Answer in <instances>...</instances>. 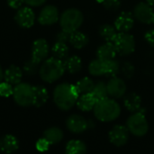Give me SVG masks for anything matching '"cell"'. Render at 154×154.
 Returning a JSON list of instances; mask_svg holds the SVG:
<instances>
[{
  "label": "cell",
  "instance_id": "1",
  "mask_svg": "<svg viewBox=\"0 0 154 154\" xmlns=\"http://www.w3.org/2000/svg\"><path fill=\"white\" fill-rule=\"evenodd\" d=\"M79 97L75 85L69 83L58 85L53 91V101L57 107L63 111L70 110L77 104Z\"/></svg>",
  "mask_w": 154,
  "mask_h": 154
},
{
  "label": "cell",
  "instance_id": "2",
  "mask_svg": "<svg viewBox=\"0 0 154 154\" xmlns=\"http://www.w3.org/2000/svg\"><path fill=\"white\" fill-rule=\"evenodd\" d=\"M93 111L96 118L104 123L115 121L121 115L119 104L115 99L108 97L97 101Z\"/></svg>",
  "mask_w": 154,
  "mask_h": 154
},
{
  "label": "cell",
  "instance_id": "3",
  "mask_svg": "<svg viewBox=\"0 0 154 154\" xmlns=\"http://www.w3.org/2000/svg\"><path fill=\"white\" fill-rule=\"evenodd\" d=\"M65 72V67L62 60L56 58H50L43 61L39 69L41 79L47 83H53L60 79Z\"/></svg>",
  "mask_w": 154,
  "mask_h": 154
},
{
  "label": "cell",
  "instance_id": "4",
  "mask_svg": "<svg viewBox=\"0 0 154 154\" xmlns=\"http://www.w3.org/2000/svg\"><path fill=\"white\" fill-rule=\"evenodd\" d=\"M84 21L83 14L77 8L65 10L60 17V24L63 31L69 33L78 31Z\"/></svg>",
  "mask_w": 154,
  "mask_h": 154
},
{
  "label": "cell",
  "instance_id": "5",
  "mask_svg": "<svg viewBox=\"0 0 154 154\" xmlns=\"http://www.w3.org/2000/svg\"><path fill=\"white\" fill-rule=\"evenodd\" d=\"M126 127L130 134L137 137L144 136L149 130V125L145 117L144 110L141 109L138 112L133 113L127 119Z\"/></svg>",
  "mask_w": 154,
  "mask_h": 154
},
{
  "label": "cell",
  "instance_id": "6",
  "mask_svg": "<svg viewBox=\"0 0 154 154\" xmlns=\"http://www.w3.org/2000/svg\"><path fill=\"white\" fill-rule=\"evenodd\" d=\"M13 97L18 106H31L33 102V87L28 83H19L14 88Z\"/></svg>",
  "mask_w": 154,
  "mask_h": 154
},
{
  "label": "cell",
  "instance_id": "7",
  "mask_svg": "<svg viewBox=\"0 0 154 154\" xmlns=\"http://www.w3.org/2000/svg\"><path fill=\"white\" fill-rule=\"evenodd\" d=\"M117 54L122 56H128L132 54L136 47L134 37L128 32H118L113 42Z\"/></svg>",
  "mask_w": 154,
  "mask_h": 154
},
{
  "label": "cell",
  "instance_id": "8",
  "mask_svg": "<svg viewBox=\"0 0 154 154\" xmlns=\"http://www.w3.org/2000/svg\"><path fill=\"white\" fill-rule=\"evenodd\" d=\"M134 16L136 20L145 24L154 23V11L146 2H141L137 4L134 9Z\"/></svg>",
  "mask_w": 154,
  "mask_h": 154
},
{
  "label": "cell",
  "instance_id": "9",
  "mask_svg": "<svg viewBox=\"0 0 154 154\" xmlns=\"http://www.w3.org/2000/svg\"><path fill=\"white\" fill-rule=\"evenodd\" d=\"M129 134L130 133L126 126L122 125H115L108 134L109 141L116 147L124 146L128 142Z\"/></svg>",
  "mask_w": 154,
  "mask_h": 154
},
{
  "label": "cell",
  "instance_id": "10",
  "mask_svg": "<svg viewBox=\"0 0 154 154\" xmlns=\"http://www.w3.org/2000/svg\"><path fill=\"white\" fill-rule=\"evenodd\" d=\"M108 96L114 99L121 98L125 97L126 92V84L124 79L116 77L110 78L108 82L106 83Z\"/></svg>",
  "mask_w": 154,
  "mask_h": 154
},
{
  "label": "cell",
  "instance_id": "11",
  "mask_svg": "<svg viewBox=\"0 0 154 154\" xmlns=\"http://www.w3.org/2000/svg\"><path fill=\"white\" fill-rule=\"evenodd\" d=\"M66 126L72 134H79L84 133L89 127V123L79 115H71L66 120Z\"/></svg>",
  "mask_w": 154,
  "mask_h": 154
},
{
  "label": "cell",
  "instance_id": "12",
  "mask_svg": "<svg viewBox=\"0 0 154 154\" xmlns=\"http://www.w3.org/2000/svg\"><path fill=\"white\" fill-rule=\"evenodd\" d=\"M60 14L57 7L54 5H46L41 10L38 22L42 25H51L58 22Z\"/></svg>",
  "mask_w": 154,
  "mask_h": 154
},
{
  "label": "cell",
  "instance_id": "13",
  "mask_svg": "<svg viewBox=\"0 0 154 154\" xmlns=\"http://www.w3.org/2000/svg\"><path fill=\"white\" fill-rule=\"evenodd\" d=\"M49 54V45L44 39H38L34 41L32 48V60L37 63L45 60Z\"/></svg>",
  "mask_w": 154,
  "mask_h": 154
},
{
  "label": "cell",
  "instance_id": "14",
  "mask_svg": "<svg viewBox=\"0 0 154 154\" xmlns=\"http://www.w3.org/2000/svg\"><path fill=\"white\" fill-rule=\"evenodd\" d=\"M134 24V16L130 12H122L115 21V27L118 32H128Z\"/></svg>",
  "mask_w": 154,
  "mask_h": 154
},
{
  "label": "cell",
  "instance_id": "15",
  "mask_svg": "<svg viewBox=\"0 0 154 154\" xmlns=\"http://www.w3.org/2000/svg\"><path fill=\"white\" fill-rule=\"evenodd\" d=\"M34 20H35L34 13L30 7L20 8L15 14L16 23L23 28L32 27L34 23Z\"/></svg>",
  "mask_w": 154,
  "mask_h": 154
},
{
  "label": "cell",
  "instance_id": "16",
  "mask_svg": "<svg viewBox=\"0 0 154 154\" xmlns=\"http://www.w3.org/2000/svg\"><path fill=\"white\" fill-rule=\"evenodd\" d=\"M19 147V143L16 137L12 134H5L0 138V151L5 154L14 152Z\"/></svg>",
  "mask_w": 154,
  "mask_h": 154
},
{
  "label": "cell",
  "instance_id": "17",
  "mask_svg": "<svg viewBox=\"0 0 154 154\" xmlns=\"http://www.w3.org/2000/svg\"><path fill=\"white\" fill-rule=\"evenodd\" d=\"M116 54H117V51L114 43L108 42L99 46V48L97 51V58L104 61H107V60L115 59Z\"/></svg>",
  "mask_w": 154,
  "mask_h": 154
},
{
  "label": "cell",
  "instance_id": "18",
  "mask_svg": "<svg viewBox=\"0 0 154 154\" xmlns=\"http://www.w3.org/2000/svg\"><path fill=\"white\" fill-rule=\"evenodd\" d=\"M22 77H23V73H22L21 69L15 65H11L4 72L5 81H6L7 83L11 85L16 86L17 84L21 83Z\"/></svg>",
  "mask_w": 154,
  "mask_h": 154
},
{
  "label": "cell",
  "instance_id": "19",
  "mask_svg": "<svg viewBox=\"0 0 154 154\" xmlns=\"http://www.w3.org/2000/svg\"><path fill=\"white\" fill-rule=\"evenodd\" d=\"M124 104L126 109L132 113L138 112L142 109V98L136 93H129L124 98Z\"/></svg>",
  "mask_w": 154,
  "mask_h": 154
},
{
  "label": "cell",
  "instance_id": "20",
  "mask_svg": "<svg viewBox=\"0 0 154 154\" xmlns=\"http://www.w3.org/2000/svg\"><path fill=\"white\" fill-rule=\"evenodd\" d=\"M97 102V100L93 96V94L88 93V94L80 95L78 98L76 105L79 107V109H80L81 111L88 112V111H91L94 109Z\"/></svg>",
  "mask_w": 154,
  "mask_h": 154
},
{
  "label": "cell",
  "instance_id": "21",
  "mask_svg": "<svg viewBox=\"0 0 154 154\" xmlns=\"http://www.w3.org/2000/svg\"><path fill=\"white\" fill-rule=\"evenodd\" d=\"M49 98V94L47 89L42 86L33 87V102L32 106L36 107H41L46 104Z\"/></svg>",
  "mask_w": 154,
  "mask_h": 154
},
{
  "label": "cell",
  "instance_id": "22",
  "mask_svg": "<svg viewBox=\"0 0 154 154\" xmlns=\"http://www.w3.org/2000/svg\"><path fill=\"white\" fill-rule=\"evenodd\" d=\"M69 42L75 49L79 50V49H83L84 47H86L88 45V38L85 33L76 31V32L70 33Z\"/></svg>",
  "mask_w": 154,
  "mask_h": 154
},
{
  "label": "cell",
  "instance_id": "23",
  "mask_svg": "<svg viewBox=\"0 0 154 154\" xmlns=\"http://www.w3.org/2000/svg\"><path fill=\"white\" fill-rule=\"evenodd\" d=\"M65 70L69 71L71 74H75L80 71L82 68V61L79 56L73 55L70 57H68L63 61Z\"/></svg>",
  "mask_w": 154,
  "mask_h": 154
},
{
  "label": "cell",
  "instance_id": "24",
  "mask_svg": "<svg viewBox=\"0 0 154 154\" xmlns=\"http://www.w3.org/2000/svg\"><path fill=\"white\" fill-rule=\"evenodd\" d=\"M66 154H86L87 146L80 140H70L65 148Z\"/></svg>",
  "mask_w": 154,
  "mask_h": 154
},
{
  "label": "cell",
  "instance_id": "25",
  "mask_svg": "<svg viewBox=\"0 0 154 154\" xmlns=\"http://www.w3.org/2000/svg\"><path fill=\"white\" fill-rule=\"evenodd\" d=\"M63 135L64 134L61 129L58 127H50L45 130L43 138H45L50 143V144H56L63 139Z\"/></svg>",
  "mask_w": 154,
  "mask_h": 154
},
{
  "label": "cell",
  "instance_id": "26",
  "mask_svg": "<svg viewBox=\"0 0 154 154\" xmlns=\"http://www.w3.org/2000/svg\"><path fill=\"white\" fill-rule=\"evenodd\" d=\"M98 32H99L100 37L108 42H113L118 33L115 25H111V24H107V23L102 24L99 27Z\"/></svg>",
  "mask_w": 154,
  "mask_h": 154
},
{
  "label": "cell",
  "instance_id": "27",
  "mask_svg": "<svg viewBox=\"0 0 154 154\" xmlns=\"http://www.w3.org/2000/svg\"><path fill=\"white\" fill-rule=\"evenodd\" d=\"M88 71L92 76L95 77H101L106 75V61L96 59L93 60L88 65Z\"/></svg>",
  "mask_w": 154,
  "mask_h": 154
},
{
  "label": "cell",
  "instance_id": "28",
  "mask_svg": "<svg viewBox=\"0 0 154 154\" xmlns=\"http://www.w3.org/2000/svg\"><path fill=\"white\" fill-rule=\"evenodd\" d=\"M94 86H95L94 81L90 78H88V77L81 79L75 85L76 89H77L78 93L79 94V96L91 93L93 88H94Z\"/></svg>",
  "mask_w": 154,
  "mask_h": 154
},
{
  "label": "cell",
  "instance_id": "29",
  "mask_svg": "<svg viewBox=\"0 0 154 154\" xmlns=\"http://www.w3.org/2000/svg\"><path fill=\"white\" fill-rule=\"evenodd\" d=\"M51 51H52V54H53L54 58H56L58 60H65V59L68 58V55H69V47L64 42H57L52 46Z\"/></svg>",
  "mask_w": 154,
  "mask_h": 154
},
{
  "label": "cell",
  "instance_id": "30",
  "mask_svg": "<svg viewBox=\"0 0 154 154\" xmlns=\"http://www.w3.org/2000/svg\"><path fill=\"white\" fill-rule=\"evenodd\" d=\"M91 93L93 94V96L96 97V99L97 101L107 98L109 97L108 92H107L106 83L104 81H98V82L95 83L94 88Z\"/></svg>",
  "mask_w": 154,
  "mask_h": 154
},
{
  "label": "cell",
  "instance_id": "31",
  "mask_svg": "<svg viewBox=\"0 0 154 154\" xmlns=\"http://www.w3.org/2000/svg\"><path fill=\"white\" fill-rule=\"evenodd\" d=\"M120 64L119 62L116 60H110L106 61V77L109 78H114L116 77L117 74L120 72Z\"/></svg>",
  "mask_w": 154,
  "mask_h": 154
},
{
  "label": "cell",
  "instance_id": "32",
  "mask_svg": "<svg viewBox=\"0 0 154 154\" xmlns=\"http://www.w3.org/2000/svg\"><path fill=\"white\" fill-rule=\"evenodd\" d=\"M120 71L123 74V76L126 79H131L134 75L135 72V68L133 63L129 61H125L122 64L120 67Z\"/></svg>",
  "mask_w": 154,
  "mask_h": 154
},
{
  "label": "cell",
  "instance_id": "33",
  "mask_svg": "<svg viewBox=\"0 0 154 154\" xmlns=\"http://www.w3.org/2000/svg\"><path fill=\"white\" fill-rule=\"evenodd\" d=\"M39 63L35 62L34 60H32V59L27 61L24 66H23V70L26 74L28 75H34L35 73H37L40 69V67H39Z\"/></svg>",
  "mask_w": 154,
  "mask_h": 154
},
{
  "label": "cell",
  "instance_id": "34",
  "mask_svg": "<svg viewBox=\"0 0 154 154\" xmlns=\"http://www.w3.org/2000/svg\"><path fill=\"white\" fill-rule=\"evenodd\" d=\"M101 5L109 11H117L121 7L120 0H103Z\"/></svg>",
  "mask_w": 154,
  "mask_h": 154
},
{
  "label": "cell",
  "instance_id": "35",
  "mask_svg": "<svg viewBox=\"0 0 154 154\" xmlns=\"http://www.w3.org/2000/svg\"><path fill=\"white\" fill-rule=\"evenodd\" d=\"M14 88L11 84L7 83L6 81H2L0 83V96L3 97H8L13 95Z\"/></svg>",
  "mask_w": 154,
  "mask_h": 154
},
{
  "label": "cell",
  "instance_id": "36",
  "mask_svg": "<svg viewBox=\"0 0 154 154\" xmlns=\"http://www.w3.org/2000/svg\"><path fill=\"white\" fill-rule=\"evenodd\" d=\"M50 143L45 139V138H41L39 139L36 143H35V147L37 149V151L41 152H44L46 151L49 150V147H50Z\"/></svg>",
  "mask_w": 154,
  "mask_h": 154
},
{
  "label": "cell",
  "instance_id": "37",
  "mask_svg": "<svg viewBox=\"0 0 154 154\" xmlns=\"http://www.w3.org/2000/svg\"><path fill=\"white\" fill-rule=\"evenodd\" d=\"M69 36H70V33H69V32H65V31L62 30V31H61L60 32H59L58 35H57V42L66 43L67 42L69 41Z\"/></svg>",
  "mask_w": 154,
  "mask_h": 154
},
{
  "label": "cell",
  "instance_id": "38",
  "mask_svg": "<svg viewBox=\"0 0 154 154\" xmlns=\"http://www.w3.org/2000/svg\"><path fill=\"white\" fill-rule=\"evenodd\" d=\"M144 37H145V40L147 41V42H148L151 46L154 47V29L149 30V31L145 33Z\"/></svg>",
  "mask_w": 154,
  "mask_h": 154
},
{
  "label": "cell",
  "instance_id": "39",
  "mask_svg": "<svg viewBox=\"0 0 154 154\" xmlns=\"http://www.w3.org/2000/svg\"><path fill=\"white\" fill-rule=\"evenodd\" d=\"M24 3V0H7V4L11 8L18 9Z\"/></svg>",
  "mask_w": 154,
  "mask_h": 154
},
{
  "label": "cell",
  "instance_id": "40",
  "mask_svg": "<svg viewBox=\"0 0 154 154\" xmlns=\"http://www.w3.org/2000/svg\"><path fill=\"white\" fill-rule=\"evenodd\" d=\"M45 2L46 0H24V3H26L30 6H40Z\"/></svg>",
  "mask_w": 154,
  "mask_h": 154
},
{
  "label": "cell",
  "instance_id": "41",
  "mask_svg": "<svg viewBox=\"0 0 154 154\" xmlns=\"http://www.w3.org/2000/svg\"><path fill=\"white\" fill-rule=\"evenodd\" d=\"M3 79H4V71H3L2 68L0 67V83L3 81Z\"/></svg>",
  "mask_w": 154,
  "mask_h": 154
},
{
  "label": "cell",
  "instance_id": "42",
  "mask_svg": "<svg viewBox=\"0 0 154 154\" xmlns=\"http://www.w3.org/2000/svg\"><path fill=\"white\" fill-rule=\"evenodd\" d=\"M146 3L149 4L151 6H154V0H146Z\"/></svg>",
  "mask_w": 154,
  "mask_h": 154
}]
</instances>
